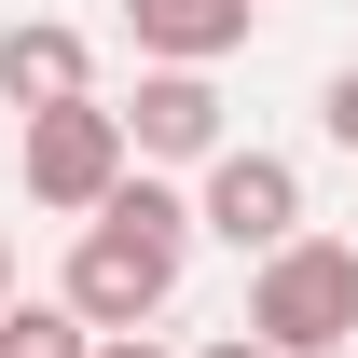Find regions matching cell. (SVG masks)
Instances as JSON below:
<instances>
[{
    "mask_svg": "<svg viewBox=\"0 0 358 358\" xmlns=\"http://www.w3.org/2000/svg\"><path fill=\"white\" fill-rule=\"evenodd\" d=\"M317 124H331V138H345V152H358V55H345V69H331V96H317Z\"/></svg>",
    "mask_w": 358,
    "mask_h": 358,
    "instance_id": "9c48e42d",
    "label": "cell"
},
{
    "mask_svg": "<svg viewBox=\"0 0 358 358\" xmlns=\"http://www.w3.org/2000/svg\"><path fill=\"white\" fill-rule=\"evenodd\" d=\"M248 14L262 0H124V42H138V69H221L248 42Z\"/></svg>",
    "mask_w": 358,
    "mask_h": 358,
    "instance_id": "8992f818",
    "label": "cell"
},
{
    "mask_svg": "<svg viewBox=\"0 0 358 358\" xmlns=\"http://www.w3.org/2000/svg\"><path fill=\"white\" fill-rule=\"evenodd\" d=\"M0 96H14V110L96 96V42H83V28H55V14H14V28H0Z\"/></svg>",
    "mask_w": 358,
    "mask_h": 358,
    "instance_id": "52a82bcc",
    "label": "cell"
},
{
    "mask_svg": "<svg viewBox=\"0 0 358 358\" xmlns=\"http://www.w3.org/2000/svg\"><path fill=\"white\" fill-rule=\"evenodd\" d=\"M0 303H14V234H0Z\"/></svg>",
    "mask_w": 358,
    "mask_h": 358,
    "instance_id": "7c38bea8",
    "label": "cell"
},
{
    "mask_svg": "<svg viewBox=\"0 0 358 358\" xmlns=\"http://www.w3.org/2000/svg\"><path fill=\"white\" fill-rule=\"evenodd\" d=\"M138 138L110 96H55V110H28V207H55V221H96L110 193H124Z\"/></svg>",
    "mask_w": 358,
    "mask_h": 358,
    "instance_id": "3957f363",
    "label": "cell"
},
{
    "mask_svg": "<svg viewBox=\"0 0 358 358\" xmlns=\"http://www.w3.org/2000/svg\"><path fill=\"white\" fill-rule=\"evenodd\" d=\"M193 193L152 166H124V193L96 207L83 234H69V275H55V303L83 317V331H152V317L179 303V262H193Z\"/></svg>",
    "mask_w": 358,
    "mask_h": 358,
    "instance_id": "6da1fadb",
    "label": "cell"
},
{
    "mask_svg": "<svg viewBox=\"0 0 358 358\" xmlns=\"http://www.w3.org/2000/svg\"><path fill=\"white\" fill-rule=\"evenodd\" d=\"M96 358H166V345H152V331H96Z\"/></svg>",
    "mask_w": 358,
    "mask_h": 358,
    "instance_id": "8fae6325",
    "label": "cell"
},
{
    "mask_svg": "<svg viewBox=\"0 0 358 358\" xmlns=\"http://www.w3.org/2000/svg\"><path fill=\"white\" fill-rule=\"evenodd\" d=\"M193 358H275V345H262V331H248V317H234V331H207V345H193Z\"/></svg>",
    "mask_w": 358,
    "mask_h": 358,
    "instance_id": "30bf717a",
    "label": "cell"
},
{
    "mask_svg": "<svg viewBox=\"0 0 358 358\" xmlns=\"http://www.w3.org/2000/svg\"><path fill=\"white\" fill-rule=\"evenodd\" d=\"M124 138H138V166H207L221 152V83L207 69H138V96H124Z\"/></svg>",
    "mask_w": 358,
    "mask_h": 358,
    "instance_id": "5b68a950",
    "label": "cell"
},
{
    "mask_svg": "<svg viewBox=\"0 0 358 358\" xmlns=\"http://www.w3.org/2000/svg\"><path fill=\"white\" fill-rule=\"evenodd\" d=\"M0 358H96V331L69 303H0Z\"/></svg>",
    "mask_w": 358,
    "mask_h": 358,
    "instance_id": "ba28073f",
    "label": "cell"
},
{
    "mask_svg": "<svg viewBox=\"0 0 358 358\" xmlns=\"http://www.w3.org/2000/svg\"><path fill=\"white\" fill-rule=\"evenodd\" d=\"M193 221L221 234L234 262H262V248H289V234H303V166H289V152H262V138H221V152L193 166Z\"/></svg>",
    "mask_w": 358,
    "mask_h": 358,
    "instance_id": "277c9868",
    "label": "cell"
},
{
    "mask_svg": "<svg viewBox=\"0 0 358 358\" xmlns=\"http://www.w3.org/2000/svg\"><path fill=\"white\" fill-rule=\"evenodd\" d=\"M248 331H262L275 358H345L358 345V248L345 234H289V248H262L248 262Z\"/></svg>",
    "mask_w": 358,
    "mask_h": 358,
    "instance_id": "7a4b0ae2",
    "label": "cell"
}]
</instances>
